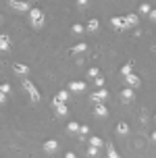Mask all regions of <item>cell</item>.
Returning <instances> with one entry per match:
<instances>
[{"label": "cell", "instance_id": "cell-1", "mask_svg": "<svg viewBox=\"0 0 156 158\" xmlns=\"http://www.w3.org/2000/svg\"><path fill=\"white\" fill-rule=\"evenodd\" d=\"M29 19H31V25H33L36 29L44 27V23H46V17H44V10H42V8H31Z\"/></svg>", "mask_w": 156, "mask_h": 158}, {"label": "cell", "instance_id": "cell-2", "mask_svg": "<svg viewBox=\"0 0 156 158\" xmlns=\"http://www.w3.org/2000/svg\"><path fill=\"white\" fill-rule=\"evenodd\" d=\"M23 87H25V92L29 94L31 102H36V104H38V102H40V92H38V87L33 85V83H31V81H29L27 77H23Z\"/></svg>", "mask_w": 156, "mask_h": 158}, {"label": "cell", "instance_id": "cell-3", "mask_svg": "<svg viewBox=\"0 0 156 158\" xmlns=\"http://www.w3.org/2000/svg\"><path fill=\"white\" fill-rule=\"evenodd\" d=\"M8 6L13 8V10H17V13H29L31 10V6L27 4V2H23V0H11Z\"/></svg>", "mask_w": 156, "mask_h": 158}, {"label": "cell", "instance_id": "cell-4", "mask_svg": "<svg viewBox=\"0 0 156 158\" xmlns=\"http://www.w3.org/2000/svg\"><path fill=\"white\" fill-rule=\"evenodd\" d=\"M106 98H108V92H106L104 87H100L98 92H94V94H92V100L96 104H104V100H106Z\"/></svg>", "mask_w": 156, "mask_h": 158}, {"label": "cell", "instance_id": "cell-5", "mask_svg": "<svg viewBox=\"0 0 156 158\" xmlns=\"http://www.w3.org/2000/svg\"><path fill=\"white\" fill-rule=\"evenodd\" d=\"M125 19V29L127 27H137V23H140V17L135 15V13H129L127 17H123Z\"/></svg>", "mask_w": 156, "mask_h": 158}, {"label": "cell", "instance_id": "cell-6", "mask_svg": "<svg viewBox=\"0 0 156 158\" xmlns=\"http://www.w3.org/2000/svg\"><path fill=\"white\" fill-rule=\"evenodd\" d=\"M67 100H69V92H67V89H61V92H58V94L54 96L52 104H54V106H58V104H65Z\"/></svg>", "mask_w": 156, "mask_h": 158}, {"label": "cell", "instance_id": "cell-7", "mask_svg": "<svg viewBox=\"0 0 156 158\" xmlns=\"http://www.w3.org/2000/svg\"><path fill=\"white\" fill-rule=\"evenodd\" d=\"M11 35L8 33H0V52H4V50H8L11 48Z\"/></svg>", "mask_w": 156, "mask_h": 158}, {"label": "cell", "instance_id": "cell-8", "mask_svg": "<svg viewBox=\"0 0 156 158\" xmlns=\"http://www.w3.org/2000/svg\"><path fill=\"white\" fill-rule=\"evenodd\" d=\"M110 25H112L117 31H123L125 29V19L123 17H110Z\"/></svg>", "mask_w": 156, "mask_h": 158}, {"label": "cell", "instance_id": "cell-9", "mask_svg": "<svg viewBox=\"0 0 156 158\" xmlns=\"http://www.w3.org/2000/svg\"><path fill=\"white\" fill-rule=\"evenodd\" d=\"M133 98H135V92H133L131 87H125L123 92H121V100H123L125 104H127V102H133Z\"/></svg>", "mask_w": 156, "mask_h": 158}, {"label": "cell", "instance_id": "cell-10", "mask_svg": "<svg viewBox=\"0 0 156 158\" xmlns=\"http://www.w3.org/2000/svg\"><path fill=\"white\" fill-rule=\"evenodd\" d=\"M13 71L17 75H29V67L23 64V63H13Z\"/></svg>", "mask_w": 156, "mask_h": 158}, {"label": "cell", "instance_id": "cell-11", "mask_svg": "<svg viewBox=\"0 0 156 158\" xmlns=\"http://www.w3.org/2000/svg\"><path fill=\"white\" fill-rule=\"evenodd\" d=\"M125 81H127V87H131V89H133V87H140V83H141V79L137 77V75H133V73H131V75H127Z\"/></svg>", "mask_w": 156, "mask_h": 158}, {"label": "cell", "instance_id": "cell-12", "mask_svg": "<svg viewBox=\"0 0 156 158\" xmlns=\"http://www.w3.org/2000/svg\"><path fill=\"white\" fill-rule=\"evenodd\" d=\"M56 150H58V142H56V139H48V142L44 143V152H46V154H54Z\"/></svg>", "mask_w": 156, "mask_h": 158}, {"label": "cell", "instance_id": "cell-13", "mask_svg": "<svg viewBox=\"0 0 156 158\" xmlns=\"http://www.w3.org/2000/svg\"><path fill=\"white\" fill-rule=\"evenodd\" d=\"M94 114H96V117H100V118H104V117H108V108H106L104 104H96Z\"/></svg>", "mask_w": 156, "mask_h": 158}, {"label": "cell", "instance_id": "cell-14", "mask_svg": "<svg viewBox=\"0 0 156 158\" xmlns=\"http://www.w3.org/2000/svg\"><path fill=\"white\" fill-rule=\"evenodd\" d=\"M83 89H86V83L83 81H71L69 83V92H75L77 94V92H83Z\"/></svg>", "mask_w": 156, "mask_h": 158}, {"label": "cell", "instance_id": "cell-15", "mask_svg": "<svg viewBox=\"0 0 156 158\" xmlns=\"http://www.w3.org/2000/svg\"><path fill=\"white\" fill-rule=\"evenodd\" d=\"M90 33H96L98 29H100V21L98 19H90V23H87V27H86Z\"/></svg>", "mask_w": 156, "mask_h": 158}, {"label": "cell", "instance_id": "cell-16", "mask_svg": "<svg viewBox=\"0 0 156 158\" xmlns=\"http://www.w3.org/2000/svg\"><path fill=\"white\" fill-rule=\"evenodd\" d=\"M117 133L119 135H127V133H129V125H127L125 121H119V123H117Z\"/></svg>", "mask_w": 156, "mask_h": 158}, {"label": "cell", "instance_id": "cell-17", "mask_svg": "<svg viewBox=\"0 0 156 158\" xmlns=\"http://www.w3.org/2000/svg\"><path fill=\"white\" fill-rule=\"evenodd\" d=\"M106 154H108V158H121L117 148H115V143H106Z\"/></svg>", "mask_w": 156, "mask_h": 158}, {"label": "cell", "instance_id": "cell-18", "mask_svg": "<svg viewBox=\"0 0 156 158\" xmlns=\"http://www.w3.org/2000/svg\"><path fill=\"white\" fill-rule=\"evenodd\" d=\"M54 108H56V114H58V117H67V114H69L67 104H58V106H54Z\"/></svg>", "mask_w": 156, "mask_h": 158}, {"label": "cell", "instance_id": "cell-19", "mask_svg": "<svg viewBox=\"0 0 156 158\" xmlns=\"http://www.w3.org/2000/svg\"><path fill=\"white\" fill-rule=\"evenodd\" d=\"M131 73H133V64L131 63H127V64H123V67H121V75H123V77L131 75Z\"/></svg>", "mask_w": 156, "mask_h": 158}, {"label": "cell", "instance_id": "cell-20", "mask_svg": "<svg viewBox=\"0 0 156 158\" xmlns=\"http://www.w3.org/2000/svg\"><path fill=\"white\" fill-rule=\"evenodd\" d=\"M90 146H96V148H100V146H104V142H102V137L94 135V137H90Z\"/></svg>", "mask_w": 156, "mask_h": 158}, {"label": "cell", "instance_id": "cell-21", "mask_svg": "<svg viewBox=\"0 0 156 158\" xmlns=\"http://www.w3.org/2000/svg\"><path fill=\"white\" fill-rule=\"evenodd\" d=\"M67 131H69V133H79V123L71 121L69 125H67Z\"/></svg>", "mask_w": 156, "mask_h": 158}, {"label": "cell", "instance_id": "cell-22", "mask_svg": "<svg viewBox=\"0 0 156 158\" xmlns=\"http://www.w3.org/2000/svg\"><path fill=\"white\" fill-rule=\"evenodd\" d=\"M86 48H87V44H77V46H73V54H81V52H86Z\"/></svg>", "mask_w": 156, "mask_h": 158}, {"label": "cell", "instance_id": "cell-23", "mask_svg": "<svg viewBox=\"0 0 156 158\" xmlns=\"http://www.w3.org/2000/svg\"><path fill=\"white\" fill-rule=\"evenodd\" d=\"M87 133H90V127L87 125H79V139H83Z\"/></svg>", "mask_w": 156, "mask_h": 158}, {"label": "cell", "instance_id": "cell-24", "mask_svg": "<svg viewBox=\"0 0 156 158\" xmlns=\"http://www.w3.org/2000/svg\"><path fill=\"white\" fill-rule=\"evenodd\" d=\"M98 154H100V152H98L96 146H90V148H87V156L90 158H98Z\"/></svg>", "mask_w": 156, "mask_h": 158}, {"label": "cell", "instance_id": "cell-25", "mask_svg": "<svg viewBox=\"0 0 156 158\" xmlns=\"http://www.w3.org/2000/svg\"><path fill=\"white\" fill-rule=\"evenodd\" d=\"M140 13L141 15H150L152 13V6L150 4H140Z\"/></svg>", "mask_w": 156, "mask_h": 158}, {"label": "cell", "instance_id": "cell-26", "mask_svg": "<svg viewBox=\"0 0 156 158\" xmlns=\"http://www.w3.org/2000/svg\"><path fill=\"white\" fill-rule=\"evenodd\" d=\"M71 29H73V33H83V31H86V27H83L81 23H75Z\"/></svg>", "mask_w": 156, "mask_h": 158}, {"label": "cell", "instance_id": "cell-27", "mask_svg": "<svg viewBox=\"0 0 156 158\" xmlns=\"http://www.w3.org/2000/svg\"><path fill=\"white\" fill-rule=\"evenodd\" d=\"M87 77H100V71H98V69H96V67H92V69H90V71H87Z\"/></svg>", "mask_w": 156, "mask_h": 158}, {"label": "cell", "instance_id": "cell-28", "mask_svg": "<svg viewBox=\"0 0 156 158\" xmlns=\"http://www.w3.org/2000/svg\"><path fill=\"white\" fill-rule=\"evenodd\" d=\"M0 92H4V94H11V85H8V83H0Z\"/></svg>", "mask_w": 156, "mask_h": 158}, {"label": "cell", "instance_id": "cell-29", "mask_svg": "<svg viewBox=\"0 0 156 158\" xmlns=\"http://www.w3.org/2000/svg\"><path fill=\"white\" fill-rule=\"evenodd\" d=\"M96 85H98V87H104V77H96Z\"/></svg>", "mask_w": 156, "mask_h": 158}, {"label": "cell", "instance_id": "cell-30", "mask_svg": "<svg viewBox=\"0 0 156 158\" xmlns=\"http://www.w3.org/2000/svg\"><path fill=\"white\" fill-rule=\"evenodd\" d=\"M77 6H81V8H86V6H87V0H77Z\"/></svg>", "mask_w": 156, "mask_h": 158}, {"label": "cell", "instance_id": "cell-31", "mask_svg": "<svg viewBox=\"0 0 156 158\" xmlns=\"http://www.w3.org/2000/svg\"><path fill=\"white\" fill-rule=\"evenodd\" d=\"M6 102V94H4V92H0V104H4Z\"/></svg>", "mask_w": 156, "mask_h": 158}, {"label": "cell", "instance_id": "cell-32", "mask_svg": "<svg viewBox=\"0 0 156 158\" xmlns=\"http://www.w3.org/2000/svg\"><path fill=\"white\" fill-rule=\"evenodd\" d=\"M150 19H152V21L156 23V8H152V13H150Z\"/></svg>", "mask_w": 156, "mask_h": 158}, {"label": "cell", "instance_id": "cell-33", "mask_svg": "<svg viewBox=\"0 0 156 158\" xmlns=\"http://www.w3.org/2000/svg\"><path fill=\"white\" fill-rule=\"evenodd\" d=\"M65 158H77V156H75V152H67V154H65Z\"/></svg>", "mask_w": 156, "mask_h": 158}, {"label": "cell", "instance_id": "cell-34", "mask_svg": "<svg viewBox=\"0 0 156 158\" xmlns=\"http://www.w3.org/2000/svg\"><path fill=\"white\" fill-rule=\"evenodd\" d=\"M152 142L156 143V131H154V133H152Z\"/></svg>", "mask_w": 156, "mask_h": 158}, {"label": "cell", "instance_id": "cell-35", "mask_svg": "<svg viewBox=\"0 0 156 158\" xmlns=\"http://www.w3.org/2000/svg\"><path fill=\"white\" fill-rule=\"evenodd\" d=\"M0 21H2V15H0Z\"/></svg>", "mask_w": 156, "mask_h": 158}]
</instances>
